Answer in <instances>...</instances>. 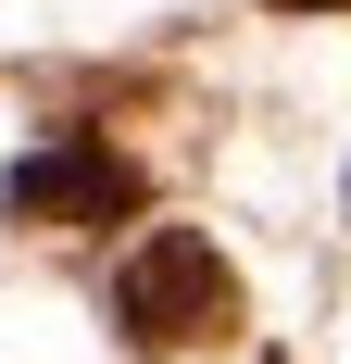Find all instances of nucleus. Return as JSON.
<instances>
[{
    "instance_id": "1",
    "label": "nucleus",
    "mask_w": 351,
    "mask_h": 364,
    "mask_svg": "<svg viewBox=\"0 0 351 364\" xmlns=\"http://www.w3.org/2000/svg\"><path fill=\"white\" fill-rule=\"evenodd\" d=\"M113 314H126L139 352H213V339H239V277H226V252H213L201 226H163V239L126 252Z\"/></svg>"
},
{
    "instance_id": "2",
    "label": "nucleus",
    "mask_w": 351,
    "mask_h": 364,
    "mask_svg": "<svg viewBox=\"0 0 351 364\" xmlns=\"http://www.w3.org/2000/svg\"><path fill=\"white\" fill-rule=\"evenodd\" d=\"M139 201H151V176H139L113 139H50V151L13 164V188H0L13 226H126Z\"/></svg>"
},
{
    "instance_id": "3",
    "label": "nucleus",
    "mask_w": 351,
    "mask_h": 364,
    "mask_svg": "<svg viewBox=\"0 0 351 364\" xmlns=\"http://www.w3.org/2000/svg\"><path fill=\"white\" fill-rule=\"evenodd\" d=\"M276 13H339V0H276Z\"/></svg>"
}]
</instances>
